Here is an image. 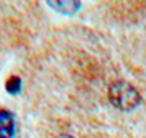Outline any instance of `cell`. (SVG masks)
<instances>
[{"label": "cell", "instance_id": "6da1fadb", "mask_svg": "<svg viewBox=\"0 0 146 138\" xmlns=\"http://www.w3.org/2000/svg\"><path fill=\"white\" fill-rule=\"evenodd\" d=\"M108 99L113 107L123 112H130L136 109L141 102V95L136 91V87H133L130 82H125V81H117L110 85Z\"/></svg>", "mask_w": 146, "mask_h": 138}, {"label": "cell", "instance_id": "7a4b0ae2", "mask_svg": "<svg viewBox=\"0 0 146 138\" xmlns=\"http://www.w3.org/2000/svg\"><path fill=\"white\" fill-rule=\"evenodd\" d=\"M15 133L13 115L7 110L0 109V138H12Z\"/></svg>", "mask_w": 146, "mask_h": 138}, {"label": "cell", "instance_id": "3957f363", "mask_svg": "<svg viewBox=\"0 0 146 138\" xmlns=\"http://www.w3.org/2000/svg\"><path fill=\"white\" fill-rule=\"evenodd\" d=\"M79 2H49V7L62 13H74L76 10H79Z\"/></svg>", "mask_w": 146, "mask_h": 138}, {"label": "cell", "instance_id": "277c9868", "mask_svg": "<svg viewBox=\"0 0 146 138\" xmlns=\"http://www.w3.org/2000/svg\"><path fill=\"white\" fill-rule=\"evenodd\" d=\"M7 91H8V94H18L21 91V79L18 76H13V77L8 79Z\"/></svg>", "mask_w": 146, "mask_h": 138}, {"label": "cell", "instance_id": "5b68a950", "mask_svg": "<svg viewBox=\"0 0 146 138\" xmlns=\"http://www.w3.org/2000/svg\"><path fill=\"white\" fill-rule=\"evenodd\" d=\"M56 138H74V137H71V135H59V137H56Z\"/></svg>", "mask_w": 146, "mask_h": 138}]
</instances>
